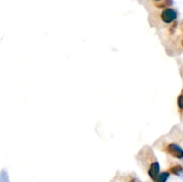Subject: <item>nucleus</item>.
Listing matches in <instances>:
<instances>
[{"label":"nucleus","instance_id":"nucleus-4","mask_svg":"<svg viewBox=\"0 0 183 182\" xmlns=\"http://www.w3.org/2000/svg\"><path fill=\"white\" fill-rule=\"evenodd\" d=\"M169 176H170L169 172H162V173H159V174H158V175L155 177V179L154 180V182H166L167 179L169 178Z\"/></svg>","mask_w":183,"mask_h":182},{"label":"nucleus","instance_id":"nucleus-2","mask_svg":"<svg viewBox=\"0 0 183 182\" xmlns=\"http://www.w3.org/2000/svg\"><path fill=\"white\" fill-rule=\"evenodd\" d=\"M166 150L167 153L172 154L173 156L176 157V158H179V159H181L182 158V149L180 146H178L177 144L175 143H172V144H169L167 146H166Z\"/></svg>","mask_w":183,"mask_h":182},{"label":"nucleus","instance_id":"nucleus-3","mask_svg":"<svg viewBox=\"0 0 183 182\" xmlns=\"http://www.w3.org/2000/svg\"><path fill=\"white\" fill-rule=\"evenodd\" d=\"M160 173V165L158 162L156 161H154V162L149 165V168H148V175L149 177L152 179L153 180L155 179V177Z\"/></svg>","mask_w":183,"mask_h":182},{"label":"nucleus","instance_id":"nucleus-1","mask_svg":"<svg viewBox=\"0 0 183 182\" xmlns=\"http://www.w3.org/2000/svg\"><path fill=\"white\" fill-rule=\"evenodd\" d=\"M178 16V13L177 11L173 8H164L161 13H160V18L161 20L163 21L164 23H171L173 22V21H175L177 19Z\"/></svg>","mask_w":183,"mask_h":182},{"label":"nucleus","instance_id":"nucleus-5","mask_svg":"<svg viewBox=\"0 0 183 182\" xmlns=\"http://www.w3.org/2000/svg\"><path fill=\"white\" fill-rule=\"evenodd\" d=\"M153 1H155V2H159L160 0H153Z\"/></svg>","mask_w":183,"mask_h":182}]
</instances>
